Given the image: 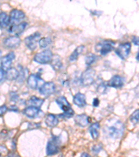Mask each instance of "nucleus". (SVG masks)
<instances>
[{"label": "nucleus", "instance_id": "obj_23", "mask_svg": "<svg viewBox=\"0 0 139 157\" xmlns=\"http://www.w3.org/2000/svg\"><path fill=\"white\" fill-rule=\"evenodd\" d=\"M51 66L55 71H59L61 69L62 62L59 56L56 55L55 57H52V59L51 60Z\"/></svg>", "mask_w": 139, "mask_h": 157}, {"label": "nucleus", "instance_id": "obj_34", "mask_svg": "<svg viewBox=\"0 0 139 157\" xmlns=\"http://www.w3.org/2000/svg\"><path fill=\"white\" fill-rule=\"evenodd\" d=\"M8 157H20V156L16 151H10L8 154Z\"/></svg>", "mask_w": 139, "mask_h": 157}, {"label": "nucleus", "instance_id": "obj_35", "mask_svg": "<svg viewBox=\"0 0 139 157\" xmlns=\"http://www.w3.org/2000/svg\"><path fill=\"white\" fill-rule=\"evenodd\" d=\"M132 41L134 45H139V37L138 36H133V39H132Z\"/></svg>", "mask_w": 139, "mask_h": 157}, {"label": "nucleus", "instance_id": "obj_8", "mask_svg": "<svg viewBox=\"0 0 139 157\" xmlns=\"http://www.w3.org/2000/svg\"><path fill=\"white\" fill-rule=\"evenodd\" d=\"M131 48V43L127 42L120 44L117 48L115 49V52L116 55L122 59H126L130 55Z\"/></svg>", "mask_w": 139, "mask_h": 157}, {"label": "nucleus", "instance_id": "obj_17", "mask_svg": "<svg viewBox=\"0 0 139 157\" xmlns=\"http://www.w3.org/2000/svg\"><path fill=\"white\" fill-rule=\"evenodd\" d=\"M90 119L88 116L85 114H82V115H78L75 118V121L76 124L81 126V127H85L89 123Z\"/></svg>", "mask_w": 139, "mask_h": 157}, {"label": "nucleus", "instance_id": "obj_31", "mask_svg": "<svg viewBox=\"0 0 139 157\" xmlns=\"http://www.w3.org/2000/svg\"><path fill=\"white\" fill-rule=\"evenodd\" d=\"M102 149V145L100 144V145H94L93 147L92 150L93 151V153L95 154H97L100 152V151Z\"/></svg>", "mask_w": 139, "mask_h": 157}, {"label": "nucleus", "instance_id": "obj_12", "mask_svg": "<svg viewBox=\"0 0 139 157\" xmlns=\"http://www.w3.org/2000/svg\"><path fill=\"white\" fill-rule=\"evenodd\" d=\"M56 86L54 82H45L43 85L39 89V92L40 94L48 97V96L52 94L55 92Z\"/></svg>", "mask_w": 139, "mask_h": 157}, {"label": "nucleus", "instance_id": "obj_21", "mask_svg": "<svg viewBox=\"0 0 139 157\" xmlns=\"http://www.w3.org/2000/svg\"><path fill=\"white\" fill-rule=\"evenodd\" d=\"M19 71H17L16 68H11V69L6 71L5 75H6V78L9 80H17L19 77Z\"/></svg>", "mask_w": 139, "mask_h": 157}, {"label": "nucleus", "instance_id": "obj_7", "mask_svg": "<svg viewBox=\"0 0 139 157\" xmlns=\"http://www.w3.org/2000/svg\"><path fill=\"white\" fill-rule=\"evenodd\" d=\"M45 83L44 80L38 74L30 75L27 79V84L29 88L32 90H38L42 87Z\"/></svg>", "mask_w": 139, "mask_h": 157}, {"label": "nucleus", "instance_id": "obj_24", "mask_svg": "<svg viewBox=\"0 0 139 157\" xmlns=\"http://www.w3.org/2000/svg\"><path fill=\"white\" fill-rule=\"evenodd\" d=\"M10 22V17L6 13H0V27L4 28L8 26Z\"/></svg>", "mask_w": 139, "mask_h": 157}, {"label": "nucleus", "instance_id": "obj_3", "mask_svg": "<svg viewBox=\"0 0 139 157\" xmlns=\"http://www.w3.org/2000/svg\"><path fill=\"white\" fill-rule=\"evenodd\" d=\"M61 140L59 136H52L47 144V155H54L59 152Z\"/></svg>", "mask_w": 139, "mask_h": 157}, {"label": "nucleus", "instance_id": "obj_20", "mask_svg": "<svg viewBox=\"0 0 139 157\" xmlns=\"http://www.w3.org/2000/svg\"><path fill=\"white\" fill-rule=\"evenodd\" d=\"M99 129H100V124L99 122H95L93 124L90 125L89 127V132L90 133V136L93 139L96 140L98 137H99Z\"/></svg>", "mask_w": 139, "mask_h": 157}, {"label": "nucleus", "instance_id": "obj_5", "mask_svg": "<svg viewBox=\"0 0 139 157\" xmlns=\"http://www.w3.org/2000/svg\"><path fill=\"white\" fill-rule=\"evenodd\" d=\"M53 57V54L50 50H45L35 55L34 59L38 64H45L51 62Z\"/></svg>", "mask_w": 139, "mask_h": 157}, {"label": "nucleus", "instance_id": "obj_10", "mask_svg": "<svg viewBox=\"0 0 139 157\" xmlns=\"http://www.w3.org/2000/svg\"><path fill=\"white\" fill-rule=\"evenodd\" d=\"M16 58V55L14 52H10L9 54H7L2 58L1 60V67L2 69L4 71H8L11 68L12 62Z\"/></svg>", "mask_w": 139, "mask_h": 157}, {"label": "nucleus", "instance_id": "obj_14", "mask_svg": "<svg viewBox=\"0 0 139 157\" xmlns=\"http://www.w3.org/2000/svg\"><path fill=\"white\" fill-rule=\"evenodd\" d=\"M20 42L21 40L18 36H13L5 39L4 44L8 48H16L20 45Z\"/></svg>", "mask_w": 139, "mask_h": 157}, {"label": "nucleus", "instance_id": "obj_15", "mask_svg": "<svg viewBox=\"0 0 139 157\" xmlns=\"http://www.w3.org/2000/svg\"><path fill=\"white\" fill-rule=\"evenodd\" d=\"M108 86L114 88H120L124 85V79L118 75H115L108 82Z\"/></svg>", "mask_w": 139, "mask_h": 157}, {"label": "nucleus", "instance_id": "obj_29", "mask_svg": "<svg viewBox=\"0 0 139 157\" xmlns=\"http://www.w3.org/2000/svg\"><path fill=\"white\" fill-rule=\"evenodd\" d=\"M97 91L101 94L106 93V92H107V85H105L104 84H102H102L99 85L97 88Z\"/></svg>", "mask_w": 139, "mask_h": 157}, {"label": "nucleus", "instance_id": "obj_32", "mask_svg": "<svg viewBox=\"0 0 139 157\" xmlns=\"http://www.w3.org/2000/svg\"><path fill=\"white\" fill-rule=\"evenodd\" d=\"M8 110V108L6 107V105H2L0 106V116H2L4 114L6 113V112Z\"/></svg>", "mask_w": 139, "mask_h": 157}, {"label": "nucleus", "instance_id": "obj_30", "mask_svg": "<svg viewBox=\"0 0 139 157\" xmlns=\"http://www.w3.org/2000/svg\"><path fill=\"white\" fill-rule=\"evenodd\" d=\"M40 126V123H29L28 128L30 129V130H34V129L38 128Z\"/></svg>", "mask_w": 139, "mask_h": 157}, {"label": "nucleus", "instance_id": "obj_37", "mask_svg": "<svg viewBox=\"0 0 139 157\" xmlns=\"http://www.w3.org/2000/svg\"><path fill=\"white\" fill-rule=\"evenodd\" d=\"M9 110L14 111V112H17V111H18L19 110H18V108H17V106H16V105H11V106H10Z\"/></svg>", "mask_w": 139, "mask_h": 157}, {"label": "nucleus", "instance_id": "obj_36", "mask_svg": "<svg viewBox=\"0 0 139 157\" xmlns=\"http://www.w3.org/2000/svg\"><path fill=\"white\" fill-rule=\"evenodd\" d=\"M100 104V101L99 99H98L97 98H95L93 99V105L94 107H97L98 105H99Z\"/></svg>", "mask_w": 139, "mask_h": 157}, {"label": "nucleus", "instance_id": "obj_13", "mask_svg": "<svg viewBox=\"0 0 139 157\" xmlns=\"http://www.w3.org/2000/svg\"><path fill=\"white\" fill-rule=\"evenodd\" d=\"M22 113L27 117L30 119H34L39 117L40 114H42V111L40 110V108L34 107V106H29V107L25 108L22 110Z\"/></svg>", "mask_w": 139, "mask_h": 157}, {"label": "nucleus", "instance_id": "obj_33", "mask_svg": "<svg viewBox=\"0 0 139 157\" xmlns=\"http://www.w3.org/2000/svg\"><path fill=\"white\" fill-rule=\"evenodd\" d=\"M5 76V71L2 69V68L0 67V82L3 80Z\"/></svg>", "mask_w": 139, "mask_h": 157}, {"label": "nucleus", "instance_id": "obj_9", "mask_svg": "<svg viewBox=\"0 0 139 157\" xmlns=\"http://www.w3.org/2000/svg\"><path fill=\"white\" fill-rule=\"evenodd\" d=\"M40 34L39 32H36L30 36L26 37L24 39L25 45H27L28 48L34 50L37 48V44L39 42Z\"/></svg>", "mask_w": 139, "mask_h": 157}, {"label": "nucleus", "instance_id": "obj_16", "mask_svg": "<svg viewBox=\"0 0 139 157\" xmlns=\"http://www.w3.org/2000/svg\"><path fill=\"white\" fill-rule=\"evenodd\" d=\"M73 102L79 108H83L86 105V100L84 94L82 93H77L73 97Z\"/></svg>", "mask_w": 139, "mask_h": 157}, {"label": "nucleus", "instance_id": "obj_27", "mask_svg": "<svg viewBox=\"0 0 139 157\" xmlns=\"http://www.w3.org/2000/svg\"><path fill=\"white\" fill-rule=\"evenodd\" d=\"M96 59H97V56L95 55L92 54V53H90L88 55H86L85 57V62L86 65L89 67V66L91 65L95 62Z\"/></svg>", "mask_w": 139, "mask_h": 157}, {"label": "nucleus", "instance_id": "obj_40", "mask_svg": "<svg viewBox=\"0 0 139 157\" xmlns=\"http://www.w3.org/2000/svg\"><path fill=\"white\" fill-rule=\"evenodd\" d=\"M136 60L138 61V62H139V50H138V53H137V55H136Z\"/></svg>", "mask_w": 139, "mask_h": 157}, {"label": "nucleus", "instance_id": "obj_26", "mask_svg": "<svg viewBox=\"0 0 139 157\" xmlns=\"http://www.w3.org/2000/svg\"><path fill=\"white\" fill-rule=\"evenodd\" d=\"M52 44V39L49 37H44L39 40V45L41 48H45Z\"/></svg>", "mask_w": 139, "mask_h": 157}, {"label": "nucleus", "instance_id": "obj_39", "mask_svg": "<svg viewBox=\"0 0 139 157\" xmlns=\"http://www.w3.org/2000/svg\"><path fill=\"white\" fill-rule=\"evenodd\" d=\"M80 157H91L89 154H88L86 152H83L82 154H81Z\"/></svg>", "mask_w": 139, "mask_h": 157}, {"label": "nucleus", "instance_id": "obj_42", "mask_svg": "<svg viewBox=\"0 0 139 157\" xmlns=\"http://www.w3.org/2000/svg\"><path fill=\"white\" fill-rule=\"evenodd\" d=\"M0 157H1V154H0Z\"/></svg>", "mask_w": 139, "mask_h": 157}, {"label": "nucleus", "instance_id": "obj_11", "mask_svg": "<svg viewBox=\"0 0 139 157\" xmlns=\"http://www.w3.org/2000/svg\"><path fill=\"white\" fill-rule=\"evenodd\" d=\"M10 22L11 24L18 23L25 17L24 13L18 9H13L10 13Z\"/></svg>", "mask_w": 139, "mask_h": 157}, {"label": "nucleus", "instance_id": "obj_18", "mask_svg": "<svg viewBox=\"0 0 139 157\" xmlns=\"http://www.w3.org/2000/svg\"><path fill=\"white\" fill-rule=\"evenodd\" d=\"M27 23L25 22H22V23L18 24V25H13L12 27H10L9 32L13 34L19 35L21 34L22 32H24V30L27 27Z\"/></svg>", "mask_w": 139, "mask_h": 157}, {"label": "nucleus", "instance_id": "obj_6", "mask_svg": "<svg viewBox=\"0 0 139 157\" xmlns=\"http://www.w3.org/2000/svg\"><path fill=\"white\" fill-rule=\"evenodd\" d=\"M95 71L93 69H88L83 71L81 77V83L83 86H89L94 82Z\"/></svg>", "mask_w": 139, "mask_h": 157}, {"label": "nucleus", "instance_id": "obj_1", "mask_svg": "<svg viewBox=\"0 0 139 157\" xmlns=\"http://www.w3.org/2000/svg\"><path fill=\"white\" fill-rule=\"evenodd\" d=\"M124 130H125V126L123 122L119 120H115L113 122L107 124L104 129V132L108 138L118 139L122 137Z\"/></svg>", "mask_w": 139, "mask_h": 157}, {"label": "nucleus", "instance_id": "obj_38", "mask_svg": "<svg viewBox=\"0 0 139 157\" xmlns=\"http://www.w3.org/2000/svg\"><path fill=\"white\" fill-rule=\"evenodd\" d=\"M7 151V149L4 145H0V152H2V151Z\"/></svg>", "mask_w": 139, "mask_h": 157}, {"label": "nucleus", "instance_id": "obj_41", "mask_svg": "<svg viewBox=\"0 0 139 157\" xmlns=\"http://www.w3.org/2000/svg\"><path fill=\"white\" fill-rule=\"evenodd\" d=\"M1 57H2V51L1 50H0V58H1Z\"/></svg>", "mask_w": 139, "mask_h": 157}, {"label": "nucleus", "instance_id": "obj_19", "mask_svg": "<svg viewBox=\"0 0 139 157\" xmlns=\"http://www.w3.org/2000/svg\"><path fill=\"white\" fill-rule=\"evenodd\" d=\"M59 123L57 117L53 114H48L45 119V124L49 127H54Z\"/></svg>", "mask_w": 139, "mask_h": 157}, {"label": "nucleus", "instance_id": "obj_28", "mask_svg": "<svg viewBox=\"0 0 139 157\" xmlns=\"http://www.w3.org/2000/svg\"><path fill=\"white\" fill-rule=\"evenodd\" d=\"M130 120L133 124H136L139 121V109L135 110L130 117Z\"/></svg>", "mask_w": 139, "mask_h": 157}, {"label": "nucleus", "instance_id": "obj_2", "mask_svg": "<svg viewBox=\"0 0 139 157\" xmlns=\"http://www.w3.org/2000/svg\"><path fill=\"white\" fill-rule=\"evenodd\" d=\"M56 102L59 106L60 108L64 111V117L67 118L72 117L74 115V110L71 108V105L68 102L65 97H59L56 99Z\"/></svg>", "mask_w": 139, "mask_h": 157}, {"label": "nucleus", "instance_id": "obj_22", "mask_svg": "<svg viewBox=\"0 0 139 157\" xmlns=\"http://www.w3.org/2000/svg\"><path fill=\"white\" fill-rule=\"evenodd\" d=\"M28 103L31 105V106H34V107L40 108L42 105V104H43L44 100L42 99V98L35 97V96H32V97H30L29 102Z\"/></svg>", "mask_w": 139, "mask_h": 157}, {"label": "nucleus", "instance_id": "obj_25", "mask_svg": "<svg viewBox=\"0 0 139 157\" xmlns=\"http://www.w3.org/2000/svg\"><path fill=\"white\" fill-rule=\"evenodd\" d=\"M83 48H84V46H83V45H80V46L77 47V48L74 50V52L72 53L71 55L69 57L70 61H71V62H74V61L77 60L78 57H79V55L82 52Z\"/></svg>", "mask_w": 139, "mask_h": 157}, {"label": "nucleus", "instance_id": "obj_4", "mask_svg": "<svg viewBox=\"0 0 139 157\" xmlns=\"http://www.w3.org/2000/svg\"><path fill=\"white\" fill-rule=\"evenodd\" d=\"M115 44V42L112 40H104L98 43L95 46V50L98 52H100L102 55H105L109 53L111 50L113 49V45Z\"/></svg>", "mask_w": 139, "mask_h": 157}]
</instances>
